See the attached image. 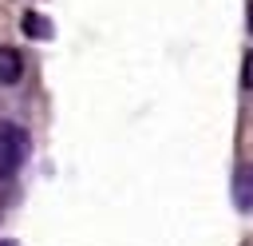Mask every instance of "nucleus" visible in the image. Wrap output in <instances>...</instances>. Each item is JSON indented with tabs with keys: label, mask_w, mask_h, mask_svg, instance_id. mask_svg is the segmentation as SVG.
<instances>
[{
	"label": "nucleus",
	"mask_w": 253,
	"mask_h": 246,
	"mask_svg": "<svg viewBox=\"0 0 253 246\" xmlns=\"http://www.w3.org/2000/svg\"><path fill=\"white\" fill-rule=\"evenodd\" d=\"M24 155H28V135H24V127L0 123V179L16 175L20 163H24Z\"/></svg>",
	"instance_id": "nucleus-1"
},
{
	"label": "nucleus",
	"mask_w": 253,
	"mask_h": 246,
	"mask_svg": "<svg viewBox=\"0 0 253 246\" xmlns=\"http://www.w3.org/2000/svg\"><path fill=\"white\" fill-rule=\"evenodd\" d=\"M24 75V60L16 48H0V83H16Z\"/></svg>",
	"instance_id": "nucleus-2"
},
{
	"label": "nucleus",
	"mask_w": 253,
	"mask_h": 246,
	"mask_svg": "<svg viewBox=\"0 0 253 246\" xmlns=\"http://www.w3.org/2000/svg\"><path fill=\"white\" fill-rule=\"evenodd\" d=\"M233 194H237V202H241V206H253V167H245V171L237 175Z\"/></svg>",
	"instance_id": "nucleus-3"
},
{
	"label": "nucleus",
	"mask_w": 253,
	"mask_h": 246,
	"mask_svg": "<svg viewBox=\"0 0 253 246\" xmlns=\"http://www.w3.org/2000/svg\"><path fill=\"white\" fill-rule=\"evenodd\" d=\"M24 32H36L40 40H47V36H51V24H47L43 16H32V12H28V16H24Z\"/></svg>",
	"instance_id": "nucleus-4"
},
{
	"label": "nucleus",
	"mask_w": 253,
	"mask_h": 246,
	"mask_svg": "<svg viewBox=\"0 0 253 246\" xmlns=\"http://www.w3.org/2000/svg\"><path fill=\"white\" fill-rule=\"evenodd\" d=\"M241 83H245V87H253V52L245 56V71H241Z\"/></svg>",
	"instance_id": "nucleus-5"
},
{
	"label": "nucleus",
	"mask_w": 253,
	"mask_h": 246,
	"mask_svg": "<svg viewBox=\"0 0 253 246\" xmlns=\"http://www.w3.org/2000/svg\"><path fill=\"white\" fill-rule=\"evenodd\" d=\"M249 28H253V8H249Z\"/></svg>",
	"instance_id": "nucleus-6"
},
{
	"label": "nucleus",
	"mask_w": 253,
	"mask_h": 246,
	"mask_svg": "<svg viewBox=\"0 0 253 246\" xmlns=\"http://www.w3.org/2000/svg\"><path fill=\"white\" fill-rule=\"evenodd\" d=\"M0 246H16V242H0Z\"/></svg>",
	"instance_id": "nucleus-7"
}]
</instances>
